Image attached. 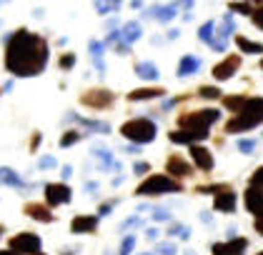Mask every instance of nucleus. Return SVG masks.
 I'll use <instances>...</instances> for the list:
<instances>
[{"instance_id":"nucleus-1","label":"nucleus","mask_w":263,"mask_h":255,"mask_svg":"<svg viewBox=\"0 0 263 255\" xmlns=\"http://www.w3.org/2000/svg\"><path fill=\"white\" fill-rule=\"evenodd\" d=\"M3 40H8V53H5V65L13 75L18 78H33L38 75L45 63H48V43L28 30L8 33Z\"/></svg>"},{"instance_id":"nucleus-2","label":"nucleus","mask_w":263,"mask_h":255,"mask_svg":"<svg viewBox=\"0 0 263 255\" xmlns=\"http://www.w3.org/2000/svg\"><path fill=\"white\" fill-rule=\"evenodd\" d=\"M263 120V98H248L246 108L226 123V133H243L256 128Z\"/></svg>"},{"instance_id":"nucleus-3","label":"nucleus","mask_w":263,"mask_h":255,"mask_svg":"<svg viewBox=\"0 0 263 255\" xmlns=\"http://www.w3.org/2000/svg\"><path fill=\"white\" fill-rule=\"evenodd\" d=\"M218 118H221V113L213 110V108H208V110H196V113L181 115V118H178V125H181V130L191 133L196 140H203V138H208V128Z\"/></svg>"},{"instance_id":"nucleus-4","label":"nucleus","mask_w":263,"mask_h":255,"mask_svg":"<svg viewBox=\"0 0 263 255\" xmlns=\"http://www.w3.org/2000/svg\"><path fill=\"white\" fill-rule=\"evenodd\" d=\"M121 133L128 140H133L136 145H141V143H151V140H156V123L153 120H145V118H136V120H128V123H123Z\"/></svg>"},{"instance_id":"nucleus-5","label":"nucleus","mask_w":263,"mask_h":255,"mask_svg":"<svg viewBox=\"0 0 263 255\" xmlns=\"http://www.w3.org/2000/svg\"><path fill=\"white\" fill-rule=\"evenodd\" d=\"M138 195H161V193H181V183L168 175H151L141 188L136 190Z\"/></svg>"},{"instance_id":"nucleus-6","label":"nucleus","mask_w":263,"mask_h":255,"mask_svg":"<svg viewBox=\"0 0 263 255\" xmlns=\"http://www.w3.org/2000/svg\"><path fill=\"white\" fill-rule=\"evenodd\" d=\"M10 250L21 255H41V238L33 233H21L10 240Z\"/></svg>"},{"instance_id":"nucleus-7","label":"nucleus","mask_w":263,"mask_h":255,"mask_svg":"<svg viewBox=\"0 0 263 255\" xmlns=\"http://www.w3.org/2000/svg\"><path fill=\"white\" fill-rule=\"evenodd\" d=\"M45 200L50 205H63V203H70V188L65 183H50L45 185Z\"/></svg>"},{"instance_id":"nucleus-8","label":"nucleus","mask_w":263,"mask_h":255,"mask_svg":"<svg viewBox=\"0 0 263 255\" xmlns=\"http://www.w3.org/2000/svg\"><path fill=\"white\" fill-rule=\"evenodd\" d=\"M246 248H248L246 238H233L228 243H216L213 245V255H243Z\"/></svg>"},{"instance_id":"nucleus-9","label":"nucleus","mask_w":263,"mask_h":255,"mask_svg":"<svg viewBox=\"0 0 263 255\" xmlns=\"http://www.w3.org/2000/svg\"><path fill=\"white\" fill-rule=\"evenodd\" d=\"M238 68H241V58H238V55H228L223 63H218V65L213 68V78L216 80H228Z\"/></svg>"},{"instance_id":"nucleus-10","label":"nucleus","mask_w":263,"mask_h":255,"mask_svg":"<svg viewBox=\"0 0 263 255\" xmlns=\"http://www.w3.org/2000/svg\"><path fill=\"white\" fill-rule=\"evenodd\" d=\"M246 208L256 218H263V188H248L246 190Z\"/></svg>"},{"instance_id":"nucleus-11","label":"nucleus","mask_w":263,"mask_h":255,"mask_svg":"<svg viewBox=\"0 0 263 255\" xmlns=\"http://www.w3.org/2000/svg\"><path fill=\"white\" fill-rule=\"evenodd\" d=\"M165 170H168L171 175H176V178L193 175V168H191V163H185V158H181V155H171V158H168V163H165Z\"/></svg>"},{"instance_id":"nucleus-12","label":"nucleus","mask_w":263,"mask_h":255,"mask_svg":"<svg viewBox=\"0 0 263 255\" xmlns=\"http://www.w3.org/2000/svg\"><path fill=\"white\" fill-rule=\"evenodd\" d=\"M216 210H221V213H233L236 210V193L228 188V185H223L221 193H216Z\"/></svg>"},{"instance_id":"nucleus-13","label":"nucleus","mask_w":263,"mask_h":255,"mask_svg":"<svg viewBox=\"0 0 263 255\" xmlns=\"http://www.w3.org/2000/svg\"><path fill=\"white\" fill-rule=\"evenodd\" d=\"M191 158H193V163L201 168V170H213V155H211V150L208 148H203V145H191Z\"/></svg>"},{"instance_id":"nucleus-14","label":"nucleus","mask_w":263,"mask_h":255,"mask_svg":"<svg viewBox=\"0 0 263 255\" xmlns=\"http://www.w3.org/2000/svg\"><path fill=\"white\" fill-rule=\"evenodd\" d=\"M81 100L85 105H90V108H105V105L113 103V93H108V90H90Z\"/></svg>"},{"instance_id":"nucleus-15","label":"nucleus","mask_w":263,"mask_h":255,"mask_svg":"<svg viewBox=\"0 0 263 255\" xmlns=\"http://www.w3.org/2000/svg\"><path fill=\"white\" fill-rule=\"evenodd\" d=\"M98 228V218L96 215H78L70 223V230L73 233H93Z\"/></svg>"},{"instance_id":"nucleus-16","label":"nucleus","mask_w":263,"mask_h":255,"mask_svg":"<svg viewBox=\"0 0 263 255\" xmlns=\"http://www.w3.org/2000/svg\"><path fill=\"white\" fill-rule=\"evenodd\" d=\"M25 213L33 218V220H41V223H50L53 220V213L45 205H41V203H28L25 205Z\"/></svg>"},{"instance_id":"nucleus-17","label":"nucleus","mask_w":263,"mask_h":255,"mask_svg":"<svg viewBox=\"0 0 263 255\" xmlns=\"http://www.w3.org/2000/svg\"><path fill=\"white\" fill-rule=\"evenodd\" d=\"M141 38V23H125L121 28V43L128 48L130 43H136V40Z\"/></svg>"},{"instance_id":"nucleus-18","label":"nucleus","mask_w":263,"mask_h":255,"mask_svg":"<svg viewBox=\"0 0 263 255\" xmlns=\"http://www.w3.org/2000/svg\"><path fill=\"white\" fill-rule=\"evenodd\" d=\"M198 68H201V60L193 58V55H185V58L181 60V65H178V75H181V78H185V75H193Z\"/></svg>"},{"instance_id":"nucleus-19","label":"nucleus","mask_w":263,"mask_h":255,"mask_svg":"<svg viewBox=\"0 0 263 255\" xmlns=\"http://www.w3.org/2000/svg\"><path fill=\"white\" fill-rule=\"evenodd\" d=\"M163 93H165L163 88H141V90H133L130 93V100H151V98L163 95Z\"/></svg>"},{"instance_id":"nucleus-20","label":"nucleus","mask_w":263,"mask_h":255,"mask_svg":"<svg viewBox=\"0 0 263 255\" xmlns=\"http://www.w3.org/2000/svg\"><path fill=\"white\" fill-rule=\"evenodd\" d=\"M236 45L241 48L243 53H263V45H261V43H253V40L243 38V35H236Z\"/></svg>"},{"instance_id":"nucleus-21","label":"nucleus","mask_w":263,"mask_h":255,"mask_svg":"<svg viewBox=\"0 0 263 255\" xmlns=\"http://www.w3.org/2000/svg\"><path fill=\"white\" fill-rule=\"evenodd\" d=\"M0 183H5V185H15V188H25V183H23L21 178L15 175L10 168H0Z\"/></svg>"},{"instance_id":"nucleus-22","label":"nucleus","mask_w":263,"mask_h":255,"mask_svg":"<svg viewBox=\"0 0 263 255\" xmlns=\"http://www.w3.org/2000/svg\"><path fill=\"white\" fill-rule=\"evenodd\" d=\"M246 103H248L246 95H231V98H223V105H226L228 110H233V113H241L243 108H246Z\"/></svg>"},{"instance_id":"nucleus-23","label":"nucleus","mask_w":263,"mask_h":255,"mask_svg":"<svg viewBox=\"0 0 263 255\" xmlns=\"http://www.w3.org/2000/svg\"><path fill=\"white\" fill-rule=\"evenodd\" d=\"M173 15H176V5H158V8H153V18H158L161 23L173 20Z\"/></svg>"},{"instance_id":"nucleus-24","label":"nucleus","mask_w":263,"mask_h":255,"mask_svg":"<svg viewBox=\"0 0 263 255\" xmlns=\"http://www.w3.org/2000/svg\"><path fill=\"white\" fill-rule=\"evenodd\" d=\"M70 120H78L83 123L85 128H90V130H98V133H108L110 128H108V123H98V120H88V118H78V115H68Z\"/></svg>"},{"instance_id":"nucleus-25","label":"nucleus","mask_w":263,"mask_h":255,"mask_svg":"<svg viewBox=\"0 0 263 255\" xmlns=\"http://www.w3.org/2000/svg\"><path fill=\"white\" fill-rule=\"evenodd\" d=\"M136 73H138L141 78H145V80H156L158 78V68H156L153 63H141V65L136 68Z\"/></svg>"},{"instance_id":"nucleus-26","label":"nucleus","mask_w":263,"mask_h":255,"mask_svg":"<svg viewBox=\"0 0 263 255\" xmlns=\"http://www.w3.org/2000/svg\"><path fill=\"white\" fill-rule=\"evenodd\" d=\"M90 53H93V60H96V68H98L101 73H105V65H103V60H101L103 43H98V40H93V43H90Z\"/></svg>"},{"instance_id":"nucleus-27","label":"nucleus","mask_w":263,"mask_h":255,"mask_svg":"<svg viewBox=\"0 0 263 255\" xmlns=\"http://www.w3.org/2000/svg\"><path fill=\"white\" fill-rule=\"evenodd\" d=\"M213 28H216V23H205L201 28V33H198V38H201L203 43H211V45H213V43H216V40H213Z\"/></svg>"},{"instance_id":"nucleus-28","label":"nucleus","mask_w":263,"mask_h":255,"mask_svg":"<svg viewBox=\"0 0 263 255\" xmlns=\"http://www.w3.org/2000/svg\"><path fill=\"white\" fill-rule=\"evenodd\" d=\"M201 98L216 100V98H221V90H218V88H208V85H203L201 88Z\"/></svg>"},{"instance_id":"nucleus-29","label":"nucleus","mask_w":263,"mask_h":255,"mask_svg":"<svg viewBox=\"0 0 263 255\" xmlns=\"http://www.w3.org/2000/svg\"><path fill=\"white\" fill-rule=\"evenodd\" d=\"M78 140H81V133H68V135L61 138V148H68V145H73Z\"/></svg>"},{"instance_id":"nucleus-30","label":"nucleus","mask_w":263,"mask_h":255,"mask_svg":"<svg viewBox=\"0 0 263 255\" xmlns=\"http://www.w3.org/2000/svg\"><path fill=\"white\" fill-rule=\"evenodd\" d=\"M231 10H238V13H251V15H253V5H251V3H231Z\"/></svg>"},{"instance_id":"nucleus-31","label":"nucleus","mask_w":263,"mask_h":255,"mask_svg":"<svg viewBox=\"0 0 263 255\" xmlns=\"http://www.w3.org/2000/svg\"><path fill=\"white\" fill-rule=\"evenodd\" d=\"M133 245H136V238L128 236L125 240H123V245H121V255H128L130 250H133Z\"/></svg>"},{"instance_id":"nucleus-32","label":"nucleus","mask_w":263,"mask_h":255,"mask_svg":"<svg viewBox=\"0 0 263 255\" xmlns=\"http://www.w3.org/2000/svg\"><path fill=\"white\" fill-rule=\"evenodd\" d=\"M251 185H253V188H263V165L251 175Z\"/></svg>"},{"instance_id":"nucleus-33","label":"nucleus","mask_w":263,"mask_h":255,"mask_svg":"<svg viewBox=\"0 0 263 255\" xmlns=\"http://www.w3.org/2000/svg\"><path fill=\"white\" fill-rule=\"evenodd\" d=\"M96 8H98L103 15H105L108 10H118V8H121V3H96Z\"/></svg>"},{"instance_id":"nucleus-34","label":"nucleus","mask_w":263,"mask_h":255,"mask_svg":"<svg viewBox=\"0 0 263 255\" xmlns=\"http://www.w3.org/2000/svg\"><path fill=\"white\" fill-rule=\"evenodd\" d=\"M256 148V140H238V150L241 153H251Z\"/></svg>"},{"instance_id":"nucleus-35","label":"nucleus","mask_w":263,"mask_h":255,"mask_svg":"<svg viewBox=\"0 0 263 255\" xmlns=\"http://www.w3.org/2000/svg\"><path fill=\"white\" fill-rule=\"evenodd\" d=\"M38 168H43V170H45V168H55V158H50V155L41 158V160H38Z\"/></svg>"},{"instance_id":"nucleus-36","label":"nucleus","mask_w":263,"mask_h":255,"mask_svg":"<svg viewBox=\"0 0 263 255\" xmlns=\"http://www.w3.org/2000/svg\"><path fill=\"white\" fill-rule=\"evenodd\" d=\"M253 23H256V28H261L263 30V5L253 10Z\"/></svg>"},{"instance_id":"nucleus-37","label":"nucleus","mask_w":263,"mask_h":255,"mask_svg":"<svg viewBox=\"0 0 263 255\" xmlns=\"http://www.w3.org/2000/svg\"><path fill=\"white\" fill-rule=\"evenodd\" d=\"M158 253L161 255H176V248H173L171 243H163V245H158Z\"/></svg>"},{"instance_id":"nucleus-38","label":"nucleus","mask_w":263,"mask_h":255,"mask_svg":"<svg viewBox=\"0 0 263 255\" xmlns=\"http://www.w3.org/2000/svg\"><path fill=\"white\" fill-rule=\"evenodd\" d=\"M133 170H136V175H145V173L151 170V165H148V163H136Z\"/></svg>"},{"instance_id":"nucleus-39","label":"nucleus","mask_w":263,"mask_h":255,"mask_svg":"<svg viewBox=\"0 0 263 255\" xmlns=\"http://www.w3.org/2000/svg\"><path fill=\"white\" fill-rule=\"evenodd\" d=\"M76 65V55H63L61 58V68H73Z\"/></svg>"},{"instance_id":"nucleus-40","label":"nucleus","mask_w":263,"mask_h":255,"mask_svg":"<svg viewBox=\"0 0 263 255\" xmlns=\"http://www.w3.org/2000/svg\"><path fill=\"white\" fill-rule=\"evenodd\" d=\"M96 155L101 158L105 165H113V158H110V153H108V150H105V153H103V150H96Z\"/></svg>"},{"instance_id":"nucleus-41","label":"nucleus","mask_w":263,"mask_h":255,"mask_svg":"<svg viewBox=\"0 0 263 255\" xmlns=\"http://www.w3.org/2000/svg\"><path fill=\"white\" fill-rule=\"evenodd\" d=\"M153 218H156V220H168V213H165V210H161V208H158V210H156V213H153Z\"/></svg>"},{"instance_id":"nucleus-42","label":"nucleus","mask_w":263,"mask_h":255,"mask_svg":"<svg viewBox=\"0 0 263 255\" xmlns=\"http://www.w3.org/2000/svg\"><path fill=\"white\" fill-rule=\"evenodd\" d=\"M256 230L263 236V218H256Z\"/></svg>"},{"instance_id":"nucleus-43","label":"nucleus","mask_w":263,"mask_h":255,"mask_svg":"<svg viewBox=\"0 0 263 255\" xmlns=\"http://www.w3.org/2000/svg\"><path fill=\"white\" fill-rule=\"evenodd\" d=\"M156 238H158V230H156V228H151V230H148V240H156Z\"/></svg>"},{"instance_id":"nucleus-44","label":"nucleus","mask_w":263,"mask_h":255,"mask_svg":"<svg viewBox=\"0 0 263 255\" xmlns=\"http://www.w3.org/2000/svg\"><path fill=\"white\" fill-rule=\"evenodd\" d=\"M73 175V170H70V165H65V168H63V178H70Z\"/></svg>"},{"instance_id":"nucleus-45","label":"nucleus","mask_w":263,"mask_h":255,"mask_svg":"<svg viewBox=\"0 0 263 255\" xmlns=\"http://www.w3.org/2000/svg\"><path fill=\"white\" fill-rule=\"evenodd\" d=\"M98 213H101V215H108V213H110V205H101V210H98Z\"/></svg>"},{"instance_id":"nucleus-46","label":"nucleus","mask_w":263,"mask_h":255,"mask_svg":"<svg viewBox=\"0 0 263 255\" xmlns=\"http://www.w3.org/2000/svg\"><path fill=\"white\" fill-rule=\"evenodd\" d=\"M38 143H41V135H38V133H35V135H33V150H35V148H38Z\"/></svg>"},{"instance_id":"nucleus-47","label":"nucleus","mask_w":263,"mask_h":255,"mask_svg":"<svg viewBox=\"0 0 263 255\" xmlns=\"http://www.w3.org/2000/svg\"><path fill=\"white\" fill-rule=\"evenodd\" d=\"M0 255H21V253H15V250H0Z\"/></svg>"},{"instance_id":"nucleus-48","label":"nucleus","mask_w":263,"mask_h":255,"mask_svg":"<svg viewBox=\"0 0 263 255\" xmlns=\"http://www.w3.org/2000/svg\"><path fill=\"white\" fill-rule=\"evenodd\" d=\"M0 236H3V228H0Z\"/></svg>"},{"instance_id":"nucleus-49","label":"nucleus","mask_w":263,"mask_h":255,"mask_svg":"<svg viewBox=\"0 0 263 255\" xmlns=\"http://www.w3.org/2000/svg\"><path fill=\"white\" fill-rule=\"evenodd\" d=\"M261 68H263V60H261Z\"/></svg>"},{"instance_id":"nucleus-50","label":"nucleus","mask_w":263,"mask_h":255,"mask_svg":"<svg viewBox=\"0 0 263 255\" xmlns=\"http://www.w3.org/2000/svg\"><path fill=\"white\" fill-rule=\"evenodd\" d=\"M258 255H263V250H261V253H258Z\"/></svg>"}]
</instances>
